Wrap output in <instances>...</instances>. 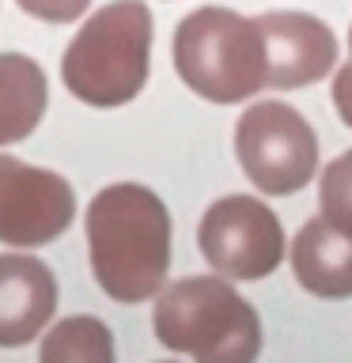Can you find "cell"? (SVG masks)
Listing matches in <instances>:
<instances>
[{"instance_id": "cell-9", "label": "cell", "mask_w": 352, "mask_h": 363, "mask_svg": "<svg viewBox=\"0 0 352 363\" xmlns=\"http://www.w3.org/2000/svg\"><path fill=\"white\" fill-rule=\"evenodd\" d=\"M57 280L31 254H0V348H23L50 325Z\"/></svg>"}, {"instance_id": "cell-12", "label": "cell", "mask_w": 352, "mask_h": 363, "mask_svg": "<svg viewBox=\"0 0 352 363\" xmlns=\"http://www.w3.org/2000/svg\"><path fill=\"white\" fill-rule=\"evenodd\" d=\"M38 363H114V337L99 318L72 314L42 337Z\"/></svg>"}, {"instance_id": "cell-8", "label": "cell", "mask_w": 352, "mask_h": 363, "mask_svg": "<svg viewBox=\"0 0 352 363\" xmlns=\"http://www.w3.org/2000/svg\"><path fill=\"white\" fill-rule=\"evenodd\" d=\"M254 23L265 42V87L318 84L337 65V38L322 19L307 11H269Z\"/></svg>"}, {"instance_id": "cell-10", "label": "cell", "mask_w": 352, "mask_h": 363, "mask_svg": "<svg viewBox=\"0 0 352 363\" xmlns=\"http://www.w3.org/2000/svg\"><path fill=\"white\" fill-rule=\"evenodd\" d=\"M292 269L299 284L318 299L352 295V235L337 231L322 216L307 220L292 242Z\"/></svg>"}, {"instance_id": "cell-5", "label": "cell", "mask_w": 352, "mask_h": 363, "mask_svg": "<svg viewBox=\"0 0 352 363\" xmlns=\"http://www.w3.org/2000/svg\"><path fill=\"white\" fill-rule=\"evenodd\" d=\"M235 155L261 193L292 197L318 170V136L299 110L269 99L238 118Z\"/></svg>"}, {"instance_id": "cell-11", "label": "cell", "mask_w": 352, "mask_h": 363, "mask_svg": "<svg viewBox=\"0 0 352 363\" xmlns=\"http://www.w3.org/2000/svg\"><path fill=\"white\" fill-rule=\"evenodd\" d=\"M50 87L38 61L23 53H0V144H16L38 129Z\"/></svg>"}, {"instance_id": "cell-6", "label": "cell", "mask_w": 352, "mask_h": 363, "mask_svg": "<svg viewBox=\"0 0 352 363\" xmlns=\"http://www.w3.org/2000/svg\"><path fill=\"white\" fill-rule=\"evenodd\" d=\"M197 246L220 277L261 280L284 261V227L269 204L231 193L201 216Z\"/></svg>"}, {"instance_id": "cell-4", "label": "cell", "mask_w": 352, "mask_h": 363, "mask_svg": "<svg viewBox=\"0 0 352 363\" xmlns=\"http://www.w3.org/2000/svg\"><path fill=\"white\" fill-rule=\"evenodd\" d=\"M182 84L209 102H243L265 87V42L258 23L231 8H197L175 30Z\"/></svg>"}, {"instance_id": "cell-13", "label": "cell", "mask_w": 352, "mask_h": 363, "mask_svg": "<svg viewBox=\"0 0 352 363\" xmlns=\"http://www.w3.org/2000/svg\"><path fill=\"white\" fill-rule=\"evenodd\" d=\"M348 167L352 152L337 155L322 174V220L334 223L337 231L352 235V204H348Z\"/></svg>"}, {"instance_id": "cell-1", "label": "cell", "mask_w": 352, "mask_h": 363, "mask_svg": "<svg viewBox=\"0 0 352 363\" xmlns=\"http://www.w3.org/2000/svg\"><path fill=\"white\" fill-rule=\"evenodd\" d=\"M91 272L114 303H144L170 269V212L159 193L118 182L95 193L87 208Z\"/></svg>"}, {"instance_id": "cell-2", "label": "cell", "mask_w": 352, "mask_h": 363, "mask_svg": "<svg viewBox=\"0 0 352 363\" xmlns=\"http://www.w3.org/2000/svg\"><path fill=\"white\" fill-rule=\"evenodd\" d=\"M152 11L141 0H114L99 8L68 42L61 79L79 102L99 110L125 106L148 84Z\"/></svg>"}, {"instance_id": "cell-7", "label": "cell", "mask_w": 352, "mask_h": 363, "mask_svg": "<svg viewBox=\"0 0 352 363\" xmlns=\"http://www.w3.org/2000/svg\"><path fill=\"white\" fill-rule=\"evenodd\" d=\"M76 220L72 186L45 167L16 155H0V242L45 246L61 238Z\"/></svg>"}, {"instance_id": "cell-14", "label": "cell", "mask_w": 352, "mask_h": 363, "mask_svg": "<svg viewBox=\"0 0 352 363\" xmlns=\"http://www.w3.org/2000/svg\"><path fill=\"white\" fill-rule=\"evenodd\" d=\"M91 0H19V8L45 23H72L87 11Z\"/></svg>"}, {"instance_id": "cell-3", "label": "cell", "mask_w": 352, "mask_h": 363, "mask_svg": "<svg viewBox=\"0 0 352 363\" xmlns=\"http://www.w3.org/2000/svg\"><path fill=\"white\" fill-rule=\"evenodd\" d=\"M155 340L197 363H254L261 318L224 277H186L159 295Z\"/></svg>"}]
</instances>
